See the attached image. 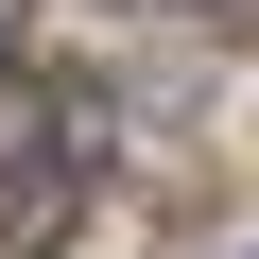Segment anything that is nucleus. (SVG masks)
<instances>
[{"instance_id":"1","label":"nucleus","mask_w":259,"mask_h":259,"mask_svg":"<svg viewBox=\"0 0 259 259\" xmlns=\"http://www.w3.org/2000/svg\"><path fill=\"white\" fill-rule=\"evenodd\" d=\"M156 18H173V0H156ZM190 18H242V0H190Z\"/></svg>"}]
</instances>
